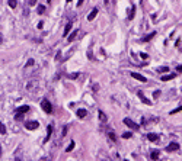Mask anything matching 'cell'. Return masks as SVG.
Returning a JSON list of instances; mask_svg holds the SVG:
<instances>
[{
	"mask_svg": "<svg viewBox=\"0 0 182 161\" xmlns=\"http://www.w3.org/2000/svg\"><path fill=\"white\" fill-rule=\"evenodd\" d=\"M72 26H73V23H72V22H68V23L66 25V29H64V36H68V32H70Z\"/></svg>",
	"mask_w": 182,
	"mask_h": 161,
	"instance_id": "cell-12",
	"label": "cell"
},
{
	"mask_svg": "<svg viewBox=\"0 0 182 161\" xmlns=\"http://www.w3.org/2000/svg\"><path fill=\"white\" fill-rule=\"evenodd\" d=\"M108 136H109L111 141H116V136H115V134H114L112 131H108Z\"/></svg>",
	"mask_w": 182,
	"mask_h": 161,
	"instance_id": "cell-18",
	"label": "cell"
},
{
	"mask_svg": "<svg viewBox=\"0 0 182 161\" xmlns=\"http://www.w3.org/2000/svg\"><path fill=\"white\" fill-rule=\"evenodd\" d=\"M124 161H128V160H124Z\"/></svg>",
	"mask_w": 182,
	"mask_h": 161,
	"instance_id": "cell-39",
	"label": "cell"
},
{
	"mask_svg": "<svg viewBox=\"0 0 182 161\" xmlns=\"http://www.w3.org/2000/svg\"><path fill=\"white\" fill-rule=\"evenodd\" d=\"M73 148H74V141H72V142H70V145L66 148V151H67V153H70V151H73Z\"/></svg>",
	"mask_w": 182,
	"mask_h": 161,
	"instance_id": "cell-20",
	"label": "cell"
},
{
	"mask_svg": "<svg viewBox=\"0 0 182 161\" xmlns=\"http://www.w3.org/2000/svg\"><path fill=\"white\" fill-rule=\"evenodd\" d=\"M178 150H179V144L175 142V141L170 142V144L166 147V151H168V153H174V151H178Z\"/></svg>",
	"mask_w": 182,
	"mask_h": 161,
	"instance_id": "cell-4",
	"label": "cell"
},
{
	"mask_svg": "<svg viewBox=\"0 0 182 161\" xmlns=\"http://www.w3.org/2000/svg\"><path fill=\"white\" fill-rule=\"evenodd\" d=\"M157 71H159V73H168V71H169V68H168V67H159V68H157Z\"/></svg>",
	"mask_w": 182,
	"mask_h": 161,
	"instance_id": "cell-24",
	"label": "cell"
},
{
	"mask_svg": "<svg viewBox=\"0 0 182 161\" xmlns=\"http://www.w3.org/2000/svg\"><path fill=\"white\" fill-rule=\"evenodd\" d=\"M124 123H125V125H127L128 128L134 129V131H138V129H140V125H137L134 120H131V119H128V118H125V119H124Z\"/></svg>",
	"mask_w": 182,
	"mask_h": 161,
	"instance_id": "cell-2",
	"label": "cell"
},
{
	"mask_svg": "<svg viewBox=\"0 0 182 161\" xmlns=\"http://www.w3.org/2000/svg\"><path fill=\"white\" fill-rule=\"evenodd\" d=\"M68 77L74 80V78H77V77H79V73H73V74H68Z\"/></svg>",
	"mask_w": 182,
	"mask_h": 161,
	"instance_id": "cell-27",
	"label": "cell"
},
{
	"mask_svg": "<svg viewBox=\"0 0 182 161\" xmlns=\"http://www.w3.org/2000/svg\"><path fill=\"white\" fill-rule=\"evenodd\" d=\"M38 13H40V15H42V13H45V6H38Z\"/></svg>",
	"mask_w": 182,
	"mask_h": 161,
	"instance_id": "cell-25",
	"label": "cell"
},
{
	"mask_svg": "<svg viewBox=\"0 0 182 161\" xmlns=\"http://www.w3.org/2000/svg\"><path fill=\"white\" fill-rule=\"evenodd\" d=\"M172 78H175V74H168V76L162 77V81H168V80H172Z\"/></svg>",
	"mask_w": 182,
	"mask_h": 161,
	"instance_id": "cell-17",
	"label": "cell"
},
{
	"mask_svg": "<svg viewBox=\"0 0 182 161\" xmlns=\"http://www.w3.org/2000/svg\"><path fill=\"white\" fill-rule=\"evenodd\" d=\"M77 35H79V31L76 29V31H73V32H72V35H70V36H67V41H68V42H72V41H74V39H76V36H77Z\"/></svg>",
	"mask_w": 182,
	"mask_h": 161,
	"instance_id": "cell-10",
	"label": "cell"
},
{
	"mask_svg": "<svg viewBox=\"0 0 182 161\" xmlns=\"http://www.w3.org/2000/svg\"><path fill=\"white\" fill-rule=\"evenodd\" d=\"M66 134H67V126H64V129H63V136L66 135Z\"/></svg>",
	"mask_w": 182,
	"mask_h": 161,
	"instance_id": "cell-34",
	"label": "cell"
},
{
	"mask_svg": "<svg viewBox=\"0 0 182 161\" xmlns=\"http://www.w3.org/2000/svg\"><path fill=\"white\" fill-rule=\"evenodd\" d=\"M40 126V123L36 122V120H28L25 123V128L26 129H29V131H34V129H36V128Z\"/></svg>",
	"mask_w": 182,
	"mask_h": 161,
	"instance_id": "cell-3",
	"label": "cell"
},
{
	"mask_svg": "<svg viewBox=\"0 0 182 161\" xmlns=\"http://www.w3.org/2000/svg\"><path fill=\"white\" fill-rule=\"evenodd\" d=\"M0 157H2V145H0Z\"/></svg>",
	"mask_w": 182,
	"mask_h": 161,
	"instance_id": "cell-36",
	"label": "cell"
},
{
	"mask_svg": "<svg viewBox=\"0 0 182 161\" xmlns=\"http://www.w3.org/2000/svg\"><path fill=\"white\" fill-rule=\"evenodd\" d=\"M147 139L150 142H157L159 141V135L157 134H147Z\"/></svg>",
	"mask_w": 182,
	"mask_h": 161,
	"instance_id": "cell-7",
	"label": "cell"
},
{
	"mask_svg": "<svg viewBox=\"0 0 182 161\" xmlns=\"http://www.w3.org/2000/svg\"><path fill=\"white\" fill-rule=\"evenodd\" d=\"M134 13H136V6H132V7H131L130 15H128V19H132V17H134Z\"/></svg>",
	"mask_w": 182,
	"mask_h": 161,
	"instance_id": "cell-21",
	"label": "cell"
},
{
	"mask_svg": "<svg viewBox=\"0 0 182 161\" xmlns=\"http://www.w3.org/2000/svg\"><path fill=\"white\" fill-rule=\"evenodd\" d=\"M137 96H138V97H140V100L143 103H144V105H152V102H150L149 99H147V97H146V96H144V93H143V92H137Z\"/></svg>",
	"mask_w": 182,
	"mask_h": 161,
	"instance_id": "cell-6",
	"label": "cell"
},
{
	"mask_svg": "<svg viewBox=\"0 0 182 161\" xmlns=\"http://www.w3.org/2000/svg\"><path fill=\"white\" fill-rule=\"evenodd\" d=\"M150 157H152V160H157L159 158V151L157 150H153L152 154H150Z\"/></svg>",
	"mask_w": 182,
	"mask_h": 161,
	"instance_id": "cell-16",
	"label": "cell"
},
{
	"mask_svg": "<svg viewBox=\"0 0 182 161\" xmlns=\"http://www.w3.org/2000/svg\"><path fill=\"white\" fill-rule=\"evenodd\" d=\"M86 115H88V110H86V109H79V110H77V118L84 119V118H86Z\"/></svg>",
	"mask_w": 182,
	"mask_h": 161,
	"instance_id": "cell-9",
	"label": "cell"
},
{
	"mask_svg": "<svg viewBox=\"0 0 182 161\" xmlns=\"http://www.w3.org/2000/svg\"><path fill=\"white\" fill-rule=\"evenodd\" d=\"M131 136H132L131 132H124V134H122V138H125V139H128V138H131Z\"/></svg>",
	"mask_w": 182,
	"mask_h": 161,
	"instance_id": "cell-26",
	"label": "cell"
},
{
	"mask_svg": "<svg viewBox=\"0 0 182 161\" xmlns=\"http://www.w3.org/2000/svg\"><path fill=\"white\" fill-rule=\"evenodd\" d=\"M2 41H3V39H2V34H0V44H2Z\"/></svg>",
	"mask_w": 182,
	"mask_h": 161,
	"instance_id": "cell-37",
	"label": "cell"
},
{
	"mask_svg": "<svg viewBox=\"0 0 182 161\" xmlns=\"http://www.w3.org/2000/svg\"><path fill=\"white\" fill-rule=\"evenodd\" d=\"M31 65H34V59H29V61L26 62V67H31Z\"/></svg>",
	"mask_w": 182,
	"mask_h": 161,
	"instance_id": "cell-29",
	"label": "cell"
},
{
	"mask_svg": "<svg viewBox=\"0 0 182 161\" xmlns=\"http://www.w3.org/2000/svg\"><path fill=\"white\" fill-rule=\"evenodd\" d=\"M0 134H2V135H4V134H6V128H4V125H3L2 122H0Z\"/></svg>",
	"mask_w": 182,
	"mask_h": 161,
	"instance_id": "cell-23",
	"label": "cell"
},
{
	"mask_svg": "<svg viewBox=\"0 0 182 161\" xmlns=\"http://www.w3.org/2000/svg\"><path fill=\"white\" fill-rule=\"evenodd\" d=\"M96 15H98V9H93L90 13H89V16H88V20H93L96 17Z\"/></svg>",
	"mask_w": 182,
	"mask_h": 161,
	"instance_id": "cell-11",
	"label": "cell"
},
{
	"mask_svg": "<svg viewBox=\"0 0 182 161\" xmlns=\"http://www.w3.org/2000/svg\"><path fill=\"white\" fill-rule=\"evenodd\" d=\"M99 120H100V122H106V120H108L106 115H105L102 110H99Z\"/></svg>",
	"mask_w": 182,
	"mask_h": 161,
	"instance_id": "cell-15",
	"label": "cell"
},
{
	"mask_svg": "<svg viewBox=\"0 0 182 161\" xmlns=\"http://www.w3.org/2000/svg\"><path fill=\"white\" fill-rule=\"evenodd\" d=\"M83 4V0H79V1H77V6H82Z\"/></svg>",
	"mask_w": 182,
	"mask_h": 161,
	"instance_id": "cell-35",
	"label": "cell"
},
{
	"mask_svg": "<svg viewBox=\"0 0 182 161\" xmlns=\"http://www.w3.org/2000/svg\"><path fill=\"white\" fill-rule=\"evenodd\" d=\"M176 70H178V71L182 74V65H178V67H176Z\"/></svg>",
	"mask_w": 182,
	"mask_h": 161,
	"instance_id": "cell-33",
	"label": "cell"
},
{
	"mask_svg": "<svg viewBox=\"0 0 182 161\" xmlns=\"http://www.w3.org/2000/svg\"><path fill=\"white\" fill-rule=\"evenodd\" d=\"M140 57H141V58H144V59H146V58H147V54H144V52H141V54H140Z\"/></svg>",
	"mask_w": 182,
	"mask_h": 161,
	"instance_id": "cell-32",
	"label": "cell"
},
{
	"mask_svg": "<svg viewBox=\"0 0 182 161\" xmlns=\"http://www.w3.org/2000/svg\"><path fill=\"white\" fill-rule=\"evenodd\" d=\"M29 110V106H20V107H18L16 112H19V113H26Z\"/></svg>",
	"mask_w": 182,
	"mask_h": 161,
	"instance_id": "cell-13",
	"label": "cell"
},
{
	"mask_svg": "<svg viewBox=\"0 0 182 161\" xmlns=\"http://www.w3.org/2000/svg\"><path fill=\"white\" fill-rule=\"evenodd\" d=\"M36 4V0H29V6H35Z\"/></svg>",
	"mask_w": 182,
	"mask_h": 161,
	"instance_id": "cell-30",
	"label": "cell"
},
{
	"mask_svg": "<svg viewBox=\"0 0 182 161\" xmlns=\"http://www.w3.org/2000/svg\"><path fill=\"white\" fill-rule=\"evenodd\" d=\"M15 119H16V120H22V119H24V113H19V112H16Z\"/></svg>",
	"mask_w": 182,
	"mask_h": 161,
	"instance_id": "cell-22",
	"label": "cell"
},
{
	"mask_svg": "<svg viewBox=\"0 0 182 161\" xmlns=\"http://www.w3.org/2000/svg\"><path fill=\"white\" fill-rule=\"evenodd\" d=\"M154 35H156V32H152V34L146 35L144 38H141L140 41H141V42H149V41H152V39H153V36H154Z\"/></svg>",
	"mask_w": 182,
	"mask_h": 161,
	"instance_id": "cell-8",
	"label": "cell"
},
{
	"mask_svg": "<svg viewBox=\"0 0 182 161\" xmlns=\"http://www.w3.org/2000/svg\"><path fill=\"white\" fill-rule=\"evenodd\" d=\"M16 161H20V150L16 151Z\"/></svg>",
	"mask_w": 182,
	"mask_h": 161,
	"instance_id": "cell-28",
	"label": "cell"
},
{
	"mask_svg": "<svg viewBox=\"0 0 182 161\" xmlns=\"http://www.w3.org/2000/svg\"><path fill=\"white\" fill-rule=\"evenodd\" d=\"M66 1H67V3H70V1H72V0H66Z\"/></svg>",
	"mask_w": 182,
	"mask_h": 161,
	"instance_id": "cell-38",
	"label": "cell"
},
{
	"mask_svg": "<svg viewBox=\"0 0 182 161\" xmlns=\"http://www.w3.org/2000/svg\"><path fill=\"white\" fill-rule=\"evenodd\" d=\"M159 96H160V90H156L154 92V97H159Z\"/></svg>",
	"mask_w": 182,
	"mask_h": 161,
	"instance_id": "cell-31",
	"label": "cell"
},
{
	"mask_svg": "<svg viewBox=\"0 0 182 161\" xmlns=\"http://www.w3.org/2000/svg\"><path fill=\"white\" fill-rule=\"evenodd\" d=\"M8 3H9V6H10L12 9H15L18 6V1H16V0H9Z\"/></svg>",
	"mask_w": 182,
	"mask_h": 161,
	"instance_id": "cell-19",
	"label": "cell"
},
{
	"mask_svg": "<svg viewBox=\"0 0 182 161\" xmlns=\"http://www.w3.org/2000/svg\"><path fill=\"white\" fill-rule=\"evenodd\" d=\"M41 107H42V110L45 112V113H51L52 112V106H51V103L47 100V99H44L41 102Z\"/></svg>",
	"mask_w": 182,
	"mask_h": 161,
	"instance_id": "cell-1",
	"label": "cell"
},
{
	"mask_svg": "<svg viewBox=\"0 0 182 161\" xmlns=\"http://www.w3.org/2000/svg\"><path fill=\"white\" fill-rule=\"evenodd\" d=\"M51 132H52V126H48V132H47V136H45V139H44V142H48L50 141V136H51Z\"/></svg>",
	"mask_w": 182,
	"mask_h": 161,
	"instance_id": "cell-14",
	"label": "cell"
},
{
	"mask_svg": "<svg viewBox=\"0 0 182 161\" xmlns=\"http://www.w3.org/2000/svg\"><path fill=\"white\" fill-rule=\"evenodd\" d=\"M131 77L136 78V80H138L140 83H146V81H147V78L144 76H141V74H138V73H131Z\"/></svg>",
	"mask_w": 182,
	"mask_h": 161,
	"instance_id": "cell-5",
	"label": "cell"
}]
</instances>
